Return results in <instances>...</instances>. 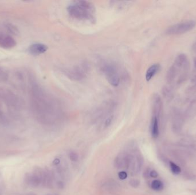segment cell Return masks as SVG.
<instances>
[{
    "label": "cell",
    "instance_id": "7c38bea8",
    "mask_svg": "<svg viewBox=\"0 0 196 195\" xmlns=\"http://www.w3.org/2000/svg\"><path fill=\"white\" fill-rule=\"evenodd\" d=\"M48 49L47 45L41 43H36L30 45L28 49V52L32 56H38L46 52Z\"/></svg>",
    "mask_w": 196,
    "mask_h": 195
},
{
    "label": "cell",
    "instance_id": "4fadbf2b",
    "mask_svg": "<svg viewBox=\"0 0 196 195\" xmlns=\"http://www.w3.org/2000/svg\"><path fill=\"white\" fill-rule=\"evenodd\" d=\"M150 132L151 136L154 139H157L158 137L159 134V118L155 116H152L150 124Z\"/></svg>",
    "mask_w": 196,
    "mask_h": 195
},
{
    "label": "cell",
    "instance_id": "cb8c5ba5",
    "mask_svg": "<svg viewBox=\"0 0 196 195\" xmlns=\"http://www.w3.org/2000/svg\"><path fill=\"white\" fill-rule=\"evenodd\" d=\"M118 176L121 180H125L127 177V173L126 171H121L118 173Z\"/></svg>",
    "mask_w": 196,
    "mask_h": 195
},
{
    "label": "cell",
    "instance_id": "484cf974",
    "mask_svg": "<svg viewBox=\"0 0 196 195\" xmlns=\"http://www.w3.org/2000/svg\"><path fill=\"white\" fill-rule=\"evenodd\" d=\"M192 49L194 52L196 53V42L193 45Z\"/></svg>",
    "mask_w": 196,
    "mask_h": 195
},
{
    "label": "cell",
    "instance_id": "5bb4252c",
    "mask_svg": "<svg viewBox=\"0 0 196 195\" xmlns=\"http://www.w3.org/2000/svg\"><path fill=\"white\" fill-rule=\"evenodd\" d=\"M160 69V65L158 64H154L152 65L148 69L146 73V80L147 81H150L153 79L154 76L158 72L159 70Z\"/></svg>",
    "mask_w": 196,
    "mask_h": 195
},
{
    "label": "cell",
    "instance_id": "3957f363",
    "mask_svg": "<svg viewBox=\"0 0 196 195\" xmlns=\"http://www.w3.org/2000/svg\"><path fill=\"white\" fill-rule=\"evenodd\" d=\"M190 63L185 54H180L176 58L173 64L167 73L166 80L170 84H179L188 77Z\"/></svg>",
    "mask_w": 196,
    "mask_h": 195
},
{
    "label": "cell",
    "instance_id": "9c48e42d",
    "mask_svg": "<svg viewBox=\"0 0 196 195\" xmlns=\"http://www.w3.org/2000/svg\"><path fill=\"white\" fill-rule=\"evenodd\" d=\"M132 158V154L130 150L124 151L118 154L114 162L115 168L118 169L129 170Z\"/></svg>",
    "mask_w": 196,
    "mask_h": 195
},
{
    "label": "cell",
    "instance_id": "5b68a950",
    "mask_svg": "<svg viewBox=\"0 0 196 195\" xmlns=\"http://www.w3.org/2000/svg\"><path fill=\"white\" fill-rule=\"evenodd\" d=\"M88 71L89 67L88 64L83 62L64 69V73L69 79L72 80L80 81L87 76Z\"/></svg>",
    "mask_w": 196,
    "mask_h": 195
},
{
    "label": "cell",
    "instance_id": "9a60e30c",
    "mask_svg": "<svg viewBox=\"0 0 196 195\" xmlns=\"http://www.w3.org/2000/svg\"><path fill=\"white\" fill-rule=\"evenodd\" d=\"M111 5L114 8L122 10V9L126 8L127 6H128L131 4V1H111Z\"/></svg>",
    "mask_w": 196,
    "mask_h": 195
},
{
    "label": "cell",
    "instance_id": "ba28073f",
    "mask_svg": "<svg viewBox=\"0 0 196 195\" xmlns=\"http://www.w3.org/2000/svg\"><path fill=\"white\" fill-rule=\"evenodd\" d=\"M44 178V169L37 168L32 172L28 173L25 176V182L32 187H38L43 185Z\"/></svg>",
    "mask_w": 196,
    "mask_h": 195
},
{
    "label": "cell",
    "instance_id": "30bf717a",
    "mask_svg": "<svg viewBox=\"0 0 196 195\" xmlns=\"http://www.w3.org/2000/svg\"><path fill=\"white\" fill-rule=\"evenodd\" d=\"M17 44L15 40L8 34L0 33V47L4 49H11Z\"/></svg>",
    "mask_w": 196,
    "mask_h": 195
},
{
    "label": "cell",
    "instance_id": "ac0fdd59",
    "mask_svg": "<svg viewBox=\"0 0 196 195\" xmlns=\"http://www.w3.org/2000/svg\"><path fill=\"white\" fill-rule=\"evenodd\" d=\"M114 119V115H111L107 117L105 120H104L103 123L100 125V128H102V129H106V128L109 127V126L112 124V123Z\"/></svg>",
    "mask_w": 196,
    "mask_h": 195
},
{
    "label": "cell",
    "instance_id": "2e32d148",
    "mask_svg": "<svg viewBox=\"0 0 196 195\" xmlns=\"http://www.w3.org/2000/svg\"><path fill=\"white\" fill-rule=\"evenodd\" d=\"M151 187L154 191H162L164 187V185L162 181L159 180H153L151 184Z\"/></svg>",
    "mask_w": 196,
    "mask_h": 195
},
{
    "label": "cell",
    "instance_id": "7402d4cb",
    "mask_svg": "<svg viewBox=\"0 0 196 195\" xmlns=\"http://www.w3.org/2000/svg\"><path fill=\"white\" fill-rule=\"evenodd\" d=\"M191 83L192 84V89H196V68H194V71L192 74V76L191 78Z\"/></svg>",
    "mask_w": 196,
    "mask_h": 195
},
{
    "label": "cell",
    "instance_id": "7a4b0ae2",
    "mask_svg": "<svg viewBox=\"0 0 196 195\" xmlns=\"http://www.w3.org/2000/svg\"><path fill=\"white\" fill-rule=\"evenodd\" d=\"M67 11L72 18L77 20L91 23L96 21V8L90 1H73L67 6Z\"/></svg>",
    "mask_w": 196,
    "mask_h": 195
},
{
    "label": "cell",
    "instance_id": "44dd1931",
    "mask_svg": "<svg viewBox=\"0 0 196 195\" xmlns=\"http://www.w3.org/2000/svg\"><path fill=\"white\" fill-rule=\"evenodd\" d=\"M69 159L73 162H76V161L78 160V158H79V156H78V154L76 153L74 151H71L69 153Z\"/></svg>",
    "mask_w": 196,
    "mask_h": 195
},
{
    "label": "cell",
    "instance_id": "f1b7e54d",
    "mask_svg": "<svg viewBox=\"0 0 196 195\" xmlns=\"http://www.w3.org/2000/svg\"><path fill=\"white\" fill-rule=\"evenodd\" d=\"M0 108H1V105H0Z\"/></svg>",
    "mask_w": 196,
    "mask_h": 195
},
{
    "label": "cell",
    "instance_id": "ffe728a7",
    "mask_svg": "<svg viewBox=\"0 0 196 195\" xmlns=\"http://www.w3.org/2000/svg\"><path fill=\"white\" fill-rule=\"evenodd\" d=\"M9 79L8 72L0 67V82H5Z\"/></svg>",
    "mask_w": 196,
    "mask_h": 195
},
{
    "label": "cell",
    "instance_id": "8fae6325",
    "mask_svg": "<svg viewBox=\"0 0 196 195\" xmlns=\"http://www.w3.org/2000/svg\"><path fill=\"white\" fill-rule=\"evenodd\" d=\"M162 109V102L160 96L155 94L152 99V111L153 116L159 118Z\"/></svg>",
    "mask_w": 196,
    "mask_h": 195
},
{
    "label": "cell",
    "instance_id": "e0dca14e",
    "mask_svg": "<svg viewBox=\"0 0 196 195\" xmlns=\"http://www.w3.org/2000/svg\"><path fill=\"white\" fill-rule=\"evenodd\" d=\"M103 187L108 191H112L117 188V183L113 180H108L103 184Z\"/></svg>",
    "mask_w": 196,
    "mask_h": 195
},
{
    "label": "cell",
    "instance_id": "277c9868",
    "mask_svg": "<svg viewBox=\"0 0 196 195\" xmlns=\"http://www.w3.org/2000/svg\"><path fill=\"white\" fill-rule=\"evenodd\" d=\"M100 69L111 85L116 87L119 85L121 74L116 64L108 60H103L100 64Z\"/></svg>",
    "mask_w": 196,
    "mask_h": 195
},
{
    "label": "cell",
    "instance_id": "8992f818",
    "mask_svg": "<svg viewBox=\"0 0 196 195\" xmlns=\"http://www.w3.org/2000/svg\"><path fill=\"white\" fill-rule=\"evenodd\" d=\"M0 100L12 109H18L21 106L20 98L8 89L0 88Z\"/></svg>",
    "mask_w": 196,
    "mask_h": 195
},
{
    "label": "cell",
    "instance_id": "6da1fadb",
    "mask_svg": "<svg viewBox=\"0 0 196 195\" xmlns=\"http://www.w3.org/2000/svg\"><path fill=\"white\" fill-rule=\"evenodd\" d=\"M30 106L34 116L44 124H52L61 115L59 103L32 77L29 78Z\"/></svg>",
    "mask_w": 196,
    "mask_h": 195
},
{
    "label": "cell",
    "instance_id": "d4e9b609",
    "mask_svg": "<svg viewBox=\"0 0 196 195\" xmlns=\"http://www.w3.org/2000/svg\"><path fill=\"white\" fill-rule=\"evenodd\" d=\"M150 176L153 178H157V177L158 176V173L156 171L153 170V171H151L150 172Z\"/></svg>",
    "mask_w": 196,
    "mask_h": 195
},
{
    "label": "cell",
    "instance_id": "4316f807",
    "mask_svg": "<svg viewBox=\"0 0 196 195\" xmlns=\"http://www.w3.org/2000/svg\"><path fill=\"white\" fill-rule=\"evenodd\" d=\"M35 195L34 194H33V193H29V194H27V195Z\"/></svg>",
    "mask_w": 196,
    "mask_h": 195
},
{
    "label": "cell",
    "instance_id": "52a82bcc",
    "mask_svg": "<svg viewBox=\"0 0 196 195\" xmlns=\"http://www.w3.org/2000/svg\"><path fill=\"white\" fill-rule=\"evenodd\" d=\"M196 23L193 20L185 21L170 26L167 29L165 33L167 35H178L192 30L195 27Z\"/></svg>",
    "mask_w": 196,
    "mask_h": 195
},
{
    "label": "cell",
    "instance_id": "603a6c76",
    "mask_svg": "<svg viewBox=\"0 0 196 195\" xmlns=\"http://www.w3.org/2000/svg\"><path fill=\"white\" fill-rule=\"evenodd\" d=\"M130 185L133 188H137L140 185V180L136 179H132L130 181Z\"/></svg>",
    "mask_w": 196,
    "mask_h": 195
},
{
    "label": "cell",
    "instance_id": "d6986e66",
    "mask_svg": "<svg viewBox=\"0 0 196 195\" xmlns=\"http://www.w3.org/2000/svg\"><path fill=\"white\" fill-rule=\"evenodd\" d=\"M169 164L171 171L173 174L177 175L181 172V168L178 165H177L176 164H175L172 161H170Z\"/></svg>",
    "mask_w": 196,
    "mask_h": 195
},
{
    "label": "cell",
    "instance_id": "83f0119b",
    "mask_svg": "<svg viewBox=\"0 0 196 195\" xmlns=\"http://www.w3.org/2000/svg\"><path fill=\"white\" fill-rule=\"evenodd\" d=\"M56 195V194H49V195Z\"/></svg>",
    "mask_w": 196,
    "mask_h": 195
}]
</instances>
